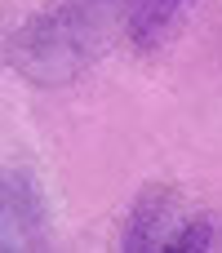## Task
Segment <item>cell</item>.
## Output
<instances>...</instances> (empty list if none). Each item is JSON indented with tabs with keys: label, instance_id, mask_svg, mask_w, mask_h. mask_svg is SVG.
<instances>
[{
	"label": "cell",
	"instance_id": "obj_1",
	"mask_svg": "<svg viewBox=\"0 0 222 253\" xmlns=\"http://www.w3.org/2000/svg\"><path fill=\"white\" fill-rule=\"evenodd\" d=\"M98 49H102V22L93 4L58 0L31 13L9 36V67L40 89H62L93 67Z\"/></svg>",
	"mask_w": 222,
	"mask_h": 253
},
{
	"label": "cell",
	"instance_id": "obj_2",
	"mask_svg": "<svg viewBox=\"0 0 222 253\" xmlns=\"http://www.w3.org/2000/svg\"><path fill=\"white\" fill-rule=\"evenodd\" d=\"M0 249L27 253L49 249V205L36 182V173L18 160L4 165L0 173Z\"/></svg>",
	"mask_w": 222,
	"mask_h": 253
},
{
	"label": "cell",
	"instance_id": "obj_3",
	"mask_svg": "<svg viewBox=\"0 0 222 253\" xmlns=\"http://www.w3.org/2000/svg\"><path fill=\"white\" fill-rule=\"evenodd\" d=\"M187 222V209H182V196L174 187H142L129 205V218H125V236H120V249L125 253H169L178 227Z\"/></svg>",
	"mask_w": 222,
	"mask_h": 253
},
{
	"label": "cell",
	"instance_id": "obj_4",
	"mask_svg": "<svg viewBox=\"0 0 222 253\" xmlns=\"http://www.w3.org/2000/svg\"><path fill=\"white\" fill-rule=\"evenodd\" d=\"M174 27V0H138L129 13V40L138 49H156Z\"/></svg>",
	"mask_w": 222,
	"mask_h": 253
},
{
	"label": "cell",
	"instance_id": "obj_5",
	"mask_svg": "<svg viewBox=\"0 0 222 253\" xmlns=\"http://www.w3.org/2000/svg\"><path fill=\"white\" fill-rule=\"evenodd\" d=\"M222 249V218L214 213H187V222L178 227L169 253H214Z\"/></svg>",
	"mask_w": 222,
	"mask_h": 253
},
{
	"label": "cell",
	"instance_id": "obj_6",
	"mask_svg": "<svg viewBox=\"0 0 222 253\" xmlns=\"http://www.w3.org/2000/svg\"><path fill=\"white\" fill-rule=\"evenodd\" d=\"M174 4H182V0H174Z\"/></svg>",
	"mask_w": 222,
	"mask_h": 253
}]
</instances>
